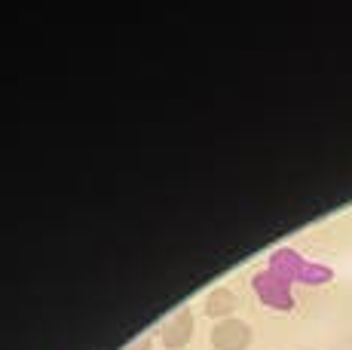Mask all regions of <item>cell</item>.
I'll list each match as a JSON object with an SVG mask.
<instances>
[{
  "label": "cell",
  "mask_w": 352,
  "mask_h": 350,
  "mask_svg": "<svg viewBox=\"0 0 352 350\" xmlns=\"http://www.w3.org/2000/svg\"><path fill=\"white\" fill-rule=\"evenodd\" d=\"M254 289H257V295H261L267 305H273V307H282V311H285V307L294 305V298H291V280L282 277V274H276L273 267L263 271V274H257Z\"/></svg>",
  "instance_id": "1"
},
{
  "label": "cell",
  "mask_w": 352,
  "mask_h": 350,
  "mask_svg": "<svg viewBox=\"0 0 352 350\" xmlns=\"http://www.w3.org/2000/svg\"><path fill=\"white\" fill-rule=\"evenodd\" d=\"M252 344V326L242 320H221L212 329V347L214 350H248Z\"/></svg>",
  "instance_id": "2"
},
{
  "label": "cell",
  "mask_w": 352,
  "mask_h": 350,
  "mask_svg": "<svg viewBox=\"0 0 352 350\" xmlns=\"http://www.w3.org/2000/svg\"><path fill=\"white\" fill-rule=\"evenodd\" d=\"M190 335H193V313L181 311L162 326V344L168 350H181L187 341H190Z\"/></svg>",
  "instance_id": "3"
},
{
  "label": "cell",
  "mask_w": 352,
  "mask_h": 350,
  "mask_svg": "<svg viewBox=\"0 0 352 350\" xmlns=\"http://www.w3.org/2000/svg\"><path fill=\"white\" fill-rule=\"evenodd\" d=\"M236 305H239V298H236V292L227 286H214L212 292L206 295V313L212 316V320H230Z\"/></svg>",
  "instance_id": "4"
}]
</instances>
